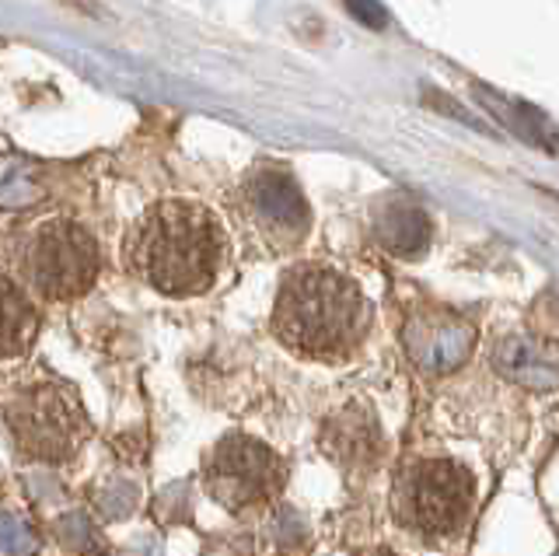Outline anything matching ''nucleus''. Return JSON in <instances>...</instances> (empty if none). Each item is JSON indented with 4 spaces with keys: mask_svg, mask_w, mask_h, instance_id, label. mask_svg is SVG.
I'll return each instance as SVG.
<instances>
[{
    "mask_svg": "<svg viewBox=\"0 0 559 556\" xmlns=\"http://www.w3.org/2000/svg\"><path fill=\"white\" fill-rule=\"evenodd\" d=\"M224 221L200 200L151 203L122 241L127 270L154 294L186 301L214 291L227 263Z\"/></svg>",
    "mask_w": 559,
    "mask_h": 556,
    "instance_id": "1",
    "label": "nucleus"
},
{
    "mask_svg": "<svg viewBox=\"0 0 559 556\" xmlns=\"http://www.w3.org/2000/svg\"><path fill=\"white\" fill-rule=\"evenodd\" d=\"M374 308L354 276L329 263H297L284 273L270 329L284 351L314 364H343L371 333Z\"/></svg>",
    "mask_w": 559,
    "mask_h": 556,
    "instance_id": "2",
    "label": "nucleus"
},
{
    "mask_svg": "<svg viewBox=\"0 0 559 556\" xmlns=\"http://www.w3.org/2000/svg\"><path fill=\"white\" fill-rule=\"evenodd\" d=\"M476 508V480L454 459L419 456L399 469L392 486V511L406 532L424 543L459 539Z\"/></svg>",
    "mask_w": 559,
    "mask_h": 556,
    "instance_id": "3",
    "label": "nucleus"
},
{
    "mask_svg": "<svg viewBox=\"0 0 559 556\" xmlns=\"http://www.w3.org/2000/svg\"><path fill=\"white\" fill-rule=\"evenodd\" d=\"M14 267H17V281L35 298L63 305L84 298L98 284L102 249L98 238L81 221L49 217L32 224L22 235L14 249Z\"/></svg>",
    "mask_w": 559,
    "mask_h": 556,
    "instance_id": "4",
    "label": "nucleus"
},
{
    "mask_svg": "<svg viewBox=\"0 0 559 556\" xmlns=\"http://www.w3.org/2000/svg\"><path fill=\"white\" fill-rule=\"evenodd\" d=\"M4 427L17 456L43 465L70 462L92 438V416H87L81 395L52 378L28 381L8 399Z\"/></svg>",
    "mask_w": 559,
    "mask_h": 556,
    "instance_id": "5",
    "label": "nucleus"
},
{
    "mask_svg": "<svg viewBox=\"0 0 559 556\" xmlns=\"http://www.w3.org/2000/svg\"><path fill=\"white\" fill-rule=\"evenodd\" d=\"M203 486L231 514H262L287 486V462L252 434H224L203 456Z\"/></svg>",
    "mask_w": 559,
    "mask_h": 556,
    "instance_id": "6",
    "label": "nucleus"
},
{
    "mask_svg": "<svg viewBox=\"0 0 559 556\" xmlns=\"http://www.w3.org/2000/svg\"><path fill=\"white\" fill-rule=\"evenodd\" d=\"M241 203L249 214L252 228L262 235L270 249L290 252L308 238L311 228V211L301 193V186L294 182L287 168L262 165L255 168L241 186Z\"/></svg>",
    "mask_w": 559,
    "mask_h": 556,
    "instance_id": "7",
    "label": "nucleus"
},
{
    "mask_svg": "<svg viewBox=\"0 0 559 556\" xmlns=\"http://www.w3.org/2000/svg\"><path fill=\"white\" fill-rule=\"evenodd\" d=\"M476 326L459 311L448 308H424L402 329V346H406L416 371L444 378L465 368L472 351H476Z\"/></svg>",
    "mask_w": 559,
    "mask_h": 556,
    "instance_id": "8",
    "label": "nucleus"
},
{
    "mask_svg": "<svg viewBox=\"0 0 559 556\" xmlns=\"http://www.w3.org/2000/svg\"><path fill=\"white\" fill-rule=\"evenodd\" d=\"M322 451L336 462L340 469L354 476L374 473L384 459V434L381 424L374 421V413L349 403L340 413H332L322 427Z\"/></svg>",
    "mask_w": 559,
    "mask_h": 556,
    "instance_id": "9",
    "label": "nucleus"
},
{
    "mask_svg": "<svg viewBox=\"0 0 559 556\" xmlns=\"http://www.w3.org/2000/svg\"><path fill=\"white\" fill-rule=\"evenodd\" d=\"M493 368L524 389H559V343L546 336H503L489 354Z\"/></svg>",
    "mask_w": 559,
    "mask_h": 556,
    "instance_id": "10",
    "label": "nucleus"
},
{
    "mask_svg": "<svg viewBox=\"0 0 559 556\" xmlns=\"http://www.w3.org/2000/svg\"><path fill=\"white\" fill-rule=\"evenodd\" d=\"M374 238L395 259H419L433 241V221L409 197H384L374 211Z\"/></svg>",
    "mask_w": 559,
    "mask_h": 556,
    "instance_id": "11",
    "label": "nucleus"
},
{
    "mask_svg": "<svg viewBox=\"0 0 559 556\" xmlns=\"http://www.w3.org/2000/svg\"><path fill=\"white\" fill-rule=\"evenodd\" d=\"M43 329L35 294L14 273L0 270V360H17L32 351Z\"/></svg>",
    "mask_w": 559,
    "mask_h": 556,
    "instance_id": "12",
    "label": "nucleus"
},
{
    "mask_svg": "<svg viewBox=\"0 0 559 556\" xmlns=\"http://www.w3.org/2000/svg\"><path fill=\"white\" fill-rule=\"evenodd\" d=\"M32 549V532L22 525V518L11 511H0V553L22 556Z\"/></svg>",
    "mask_w": 559,
    "mask_h": 556,
    "instance_id": "13",
    "label": "nucleus"
},
{
    "mask_svg": "<svg viewBox=\"0 0 559 556\" xmlns=\"http://www.w3.org/2000/svg\"><path fill=\"white\" fill-rule=\"evenodd\" d=\"M346 8L354 11L367 28H381L384 25V11L374 4V0H346Z\"/></svg>",
    "mask_w": 559,
    "mask_h": 556,
    "instance_id": "14",
    "label": "nucleus"
},
{
    "mask_svg": "<svg viewBox=\"0 0 559 556\" xmlns=\"http://www.w3.org/2000/svg\"><path fill=\"white\" fill-rule=\"evenodd\" d=\"M360 556H399V553L384 549V546H374V549H367V553H360Z\"/></svg>",
    "mask_w": 559,
    "mask_h": 556,
    "instance_id": "15",
    "label": "nucleus"
}]
</instances>
